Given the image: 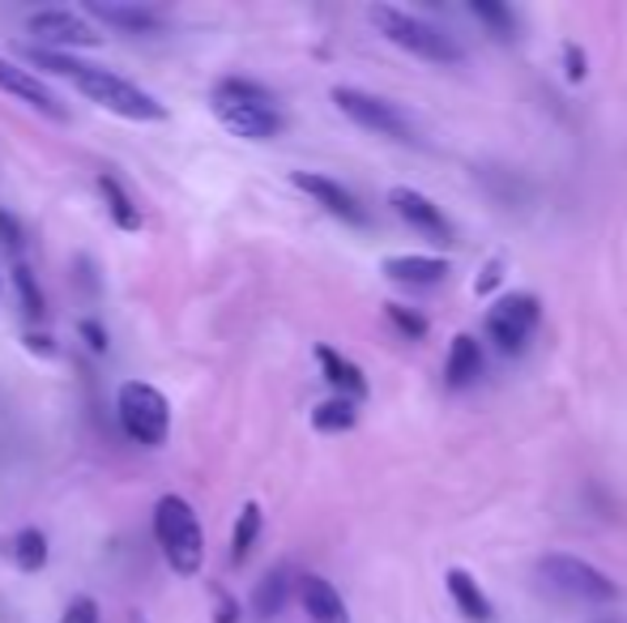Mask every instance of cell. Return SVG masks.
Masks as SVG:
<instances>
[{
  "mask_svg": "<svg viewBox=\"0 0 627 623\" xmlns=\"http://www.w3.org/2000/svg\"><path fill=\"white\" fill-rule=\"evenodd\" d=\"M115 414H120V428L129 440L136 444H163L166 432H171V406H166V398L154 389V384H145V380H129V384H120V393H115Z\"/></svg>",
  "mask_w": 627,
  "mask_h": 623,
  "instance_id": "4",
  "label": "cell"
},
{
  "mask_svg": "<svg viewBox=\"0 0 627 623\" xmlns=\"http://www.w3.org/2000/svg\"><path fill=\"white\" fill-rule=\"evenodd\" d=\"M564 73L568 82H585V52L576 43H564Z\"/></svg>",
  "mask_w": 627,
  "mask_h": 623,
  "instance_id": "31",
  "label": "cell"
},
{
  "mask_svg": "<svg viewBox=\"0 0 627 623\" xmlns=\"http://www.w3.org/2000/svg\"><path fill=\"white\" fill-rule=\"evenodd\" d=\"M333 103H337L342 115H351L355 124L372 129V133L393 137V141H414L409 120L397 111V103H388L381 94H367V90H355V86H337L333 90Z\"/></svg>",
  "mask_w": 627,
  "mask_h": 623,
  "instance_id": "7",
  "label": "cell"
},
{
  "mask_svg": "<svg viewBox=\"0 0 627 623\" xmlns=\"http://www.w3.org/2000/svg\"><path fill=\"white\" fill-rule=\"evenodd\" d=\"M469 13L483 22V27L492 30L495 39H517V18H513V9L508 4H495V0H469Z\"/></svg>",
  "mask_w": 627,
  "mask_h": 623,
  "instance_id": "23",
  "label": "cell"
},
{
  "mask_svg": "<svg viewBox=\"0 0 627 623\" xmlns=\"http://www.w3.org/2000/svg\"><path fill=\"white\" fill-rule=\"evenodd\" d=\"M214 111L219 120L244 141H273V137L286 129L282 111H273L270 103H247V99H226V94H214Z\"/></svg>",
  "mask_w": 627,
  "mask_h": 623,
  "instance_id": "8",
  "label": "cell"
},
{
  "mask_svg": "<svg viewBox=\"0 0 627 623\" xmlns=\"http://www.w3.org/2000/svg\"><path fill=\"white\" fill-rule=\"evenodd\" d=\"M13 564L22 572H39L48 564V534L43 530H22L18 539H13Z\"/></svg>",
  "mask_w": 627,
  "mask_h": 623,
  "instance_id": "24",
  "label": "cell"
},
{
  "mask_svg": "<svg viewBox=\"0 0 627 623\" xmlns=\"http://www.w3.org/2000/svg\"><path fill=\"white\" fill-rule=\"evenodd\" d=\"M69 82L78 86L90 103L108 108L111 115H124V120H136V124H159V120H166V108L150 90H141L129 78L111 73V69H99V64H85L82 60Z\"/></svg>",
  "mask_w": 627,
  "mask_h": 623,
  "instance_id": "1",
  "label": "cell"
},
{
  "mask_svg": "<svg viewBox=\"0 0 627 623\" xmlns=\"http://www.w3.org/2000/svg\"><path fill=\"white\" fill-rule=\"evenodd\" d=\"M538 572H543V581L550 590L580 597V602H615L619 597V585L606 572L594 569V564H585L580 555H546Z\"/></svg>",
  "mask_w": 627,
  "mask_h": 623,
  "instance_id": "6",
  "label": "cell"
},
{
  "mask_svg": "<svg viewBox=\"0 0 627 623\" xmlns=\"http://www.w3.org/2000/svg\"><path fill=\"white\" fill-rule=\"evenodd\" d=\"M27 27L30 34H39L43 43H55V48H99L103 43V34L73 9H39L30 13Z\"/></svg>",
  "mask_w": 627,
  "mask_h": 623,
  "instance_id": "9",
  "label": "cell"
},
{
  "mask_svg": "<svg viewBox=\"0 0 627 623\" xmlns=\"http://www.w3.org/2000/svg\"><path fill=\"white\" fill-rule=\"evenodd\" d=\"M99 192H103V201H108V214L111 222L120 227V231H141V205H136L133 197L124 192V184L115 180V175H99Z\"/></svg>",
  "mask_w": 627,
  "mask_h": 623,
  "instance_id": "19",
  "label": "cell"
},
{
  "mask_svg": "<svg viewBox=\"0 0 627 623\" xmlns=\"http://www.w3.org/2000/svg\"><path fill=\"white\" fill-rule=\"evenodd\" d=\"M384 316L393 321V325L406 333L409 342H418L423 333H427V321L418 316V312H409V308H402V303H384Z\"/></svg>",
  "mask_w": 627,
  "mask_h": 623,
  "instance_id": "27",
  "label": "cell"
},
{
  "mask_svg": "<svg viewBox=\"0 0 627 623\" xmlns=\"http://www.w3.org/2000/svg\"><path fill=\"white\" fill-rule=\"evenodd\" d=\"M388 205L397 210V218L414 227L418 235H427V240H436V244H453V222L439 214V205L432 197H423V192L414 189H388Z\"/></svg>",
  "mask_w": 627,
  "mask_h": 623,
  "instance_id": "10",
  "label": "cell"
},
{
  "mask_svg": "<svg viewBox=\"0 0 627 623\" xmlns=\"http://www.w3.org/2000/svg\"><path fill=\"white\" fill-rule=\"evenodd\" d=\"M444 585H448V597H453V606H457V611H462L469 623H492L495 620L492 597L478 590V581H474V576H469L465 569H448Z\"/></svg>",
  "mask_w": 627,
  "mask_h": 623,
  "instance_id": "16",
  "label": "cell"
},
{
  "mask_svg": "<svg viewBox=\"0 0 627 623\" xmlns=\"http://www.w3.org/2000/svg\"><path fill=\"white\" fill-rule=\"evenodd\" d=\"M0 244L13 248V252L22 248V227H18V218L4 214V210H0Z\"/></svg>",
  "mask_w": 627,
  "mask_h": 623,
  "instance_id": "32",
  "label": "cell"
},
{
  "mask_svg": "<svg viewBox=\"0 0 627 623\" xmlns=\"http://www.w3.org/2000/svg\"><path fill=\"white\" fill-rule=\"evenodd\" d=\"M381 270L384 278H393L402 287H439L453 273V265L444 257H388Z\"/></svg>",
  "mask_w": 627,
  "mask_h": 623,
  "instance_id": "15",
  "label": "cell"
},
{
  "mask_svg": "<svg viewBox=\"0 0 627 623\" xmlns=\"http://www.w3.org/2000/svg\"><path fill=\"white\" fill-rule=\"evenodd\" d=\"M300 602L312 615V623H351V611H346L342 594L333 590V581L316 576V572H307L300 581Z\"/></svg>",
  "mask_w": 627,
  "mask_h": 623,
  "instance_id": "14",
  "label": "cell"
},
{
  "mask_svg": "<svg viewBox=\"0 0 627 623\" xmlns=\"http://www.w3.org/2000/svg\"><path fill=\"white\" fill-rule=\"evenodd\" d=\"M0 90L18 94L22 103H30L34 111H43V115H52V120H69V111H64V103H60V94H55L52 86H43L39 73H30V69L4 60V56H0Z\"/></svg>",
  "mask_w": 627,
  "mask_h": 623,
  "instance_id": "12",
  "label": "cell"
},
{
  "mask_svg": "<svg viewBox=\"0 0 627 623\" xmlns=\"http://www.w3.org/2000/svg\"><path fill=\"white\" fill-rule=\"evenodd\" d=\"M367 18H372V27L381 30L388 43L406 48V52H414L418 60H432V64H457V60L465 56L462 43H457L448 30L432 27V22L414 18V13H406V9L372 4V9H367Z\"/></svg>",
  "mask_w": 627,
  "mask_h": 623,
  "instance_id": "2",
  "label": "cell"
},
{
  "mask_svg": "<svg viewBox=\"0 0 627 623\" xmlns=\"http://www.w3.org/2000/svg\"><path fill=\"white\" fill-rule=\"evenodd\" d=\"M214 623H240V606H235L231 597H222V602H219V615H214Z\"/></svg>",
  "mask_w": 627,
  "mask_h": 623,
  "instance_id": "34",
  "label": "cell"
},
{
  "mask_svg": "<svg viewBox=\"0 0 627 623\" xmlns=\"http://www.w3.org/2000/svg\"><path fill=\"white\" fill-rule=\"evenodd\" d=\"M291 184H295L300 192H307L316 205H325L333 218H342V222H351V227H367V210L355 201V192L342 189L337 180L316 175V171H295V175H291Z\"/></svg>",
  "mask_w": 627,
  "mask_h": 623,
  "instance_id": "11",
  "label": "cell"
},
{
  "mask_svg": "<svg viewBox=\"0 0 627 623\" xmlns=\"http://www.w3.org/2000/svg\"><path fill=\"white\" fill-rule=\"evenodd\" d=\"M214 94H226V99H247V103H273V94L265 86L247 82V78H222L214 86Z\"/></svg>",
  "mask_w": 627,
  "mask_h": 623,
  "instance_id": "26",
  "label": "cell"
},
{
  "mask_svg": "<svg viewBox=\"0 0 627 623\" xmlns=\"http://www.w3.org/2000/svg\"><path fill=\"white\" fill-rule=\"evenodd\" d=\"M316 363H321V372L325 380L342 393V398H367V376H363V368H355L346 354H337L333 346H316Z\"/></svg>",
  "mask_w": 627,
  "mask_h": 623,
  "instance_id": "17",
  "label": "cell"
},
{
  "mask_svg": "<svg viewBox=\"0 0 627 623\" xmlns=\"http://www.w3.org/2000/svg\"><path fill=\"white\" fill-rule=\"evenodd\" d=\"M60 623H99V602H94L90 594H78L69 606H64Z\"/></svg>",
  "mask_w": 627,
  "mask_h": 623,
  "instance_id": "28",
  "label": "cell"
},
{
  "mask_svg": "<svg viewBox=\"0 0 627 623\" xmlns=\"http://www.w3.org/2000/svg\"><path fill=\"white\" fill-rule=\"evenodd\" d=\"M499 278H504V261H499V257H492V261L483 265V273H478L474 291H478V295H492L495 287H499Z\"/></svg>",
  "mask_w": 627,
  "mask_h": 623,
  "instance_id": "29",
  "label": "cell"
},
{
  "mask_svg": "<svg viewBox=\"0 0 627 623\" xmlns=\"http://www.w3.org/2000/svg\"><path fill=\"white\" fill-rule=\"evenodd\" d=\"M154 539L163 546L166 564L180 572V576H196L205 564V539H201V525L196 513L184 495H163L159 509H154Z\"/></svg>",
  "mask_w": 627,
  "mask_h": 623,
  "instance_id": "3",
  "label": "cell"
},
{
  "mask_svg": "<svg viewBox=\"0 0 627 623\" xmlns=\"http://www.w3.org/2000/svg\"><path fill=\"white\" fill-rule=\"evenodd\" d=\"M13 287H18V295H22V308H27V316H43L48 312V303H43V291H39V282H34V273L30 265H13Z\"/></svg>",
  "mask_w": 627,
  "mask_h": 623,
  "instance_id": "25",
  "label": "cell"
},
{
  "mask_svg": "<svg viewBox=\"0 0 627 623\" xmlns=\"http://www.w3.org/2000/svg\"><path fill=\"white\" fill-rule=\"evenodd\" d=\"M78 333H82L85 346H90L94 354H103L111 346V342H108V329L99 325V321H82V325H78Z\"/></svg>",
  "mask_w": 627,
  "mask_h": 623,
  "instance_id": "30",
  "label": "cell"
},
{
  "mask_svg": "<svg viewBox=\"0 0 627 623\" xmlns=\"http://www.w3.org/2000/svg\"><path fill=\"white\" fill-rule=\"evenodd\" d=\"M90 18L108 22V27L124 30V34H159L166 27V18L159 9H145V4H120V0H90L85 4Z\"/></svg>",
  "mask_w": 627,
  "mask_h": 623,
  "instance_id": "13",
  "label": "cell"
},
{
  "mask_svg": "<svg viewBox=\"0 0 627 623\" xmlns=\"http://www.w3.org/2000/svg\"><path fill=\"white\" fill-rule=\"evenodd\" d=\"M286 597H291V576H286V569H273L256 581V590H252V611H256L261 620H273V615L286 606Z\"/></svg>",
  "mask_w": 627,
  "mask_h": 623,
  "instance_id": "20",
  "label": "cell"
},
{
  "mask_svg": "<svg viewBox=\"0 0 627 623\" xmlns=\"http://www.w3.org/2000/svg\"><path fill=\"white\" fill-rule=\"evenodd\" d=\"M358 423V406L351 402V398H328V402H321V406L312 410V428L316 432H351Z\"/></svg>",
  "mask_w": 627,
  "mask_h": 623,
  "instance_id": "21",
  "label": "cell"
},
{
  "mask_svg": "<svg viewBox=\"0 0 627 623\" xmlns=\"http://www.w3.org/2000/svg\"><path fill=\"white\" fill-rule=\"evenodd\" d=\"M483 376V346L469 338V333H457L453 346H448V363H444V380L448 389H465Z\"/></svg>",
  "mask_w": 627,
  "mask_h": 623,
  "instance_id": "18",
  "label": "cell"
},
{
  "mask_svg": "<svg viewBox=\"0 0 627 623\" xmlns=\"http://www.w3.org/2000/svg\"><path fill=\"white\" fill-rule=\"evenodd\" d=\"M261 525H265L261 504L247 500L240 521H235V534H231V564H244L247 555H252V546H256V539H261Z\"/></svg>",
  "mask_w": 627,
  "mask_h": 623,
  "instance_id": "22",
  "label": "cell"
},
{
  "mask_svg": "<svg viewBox=\"0 0 627 623\" xmlns=\"http://www.w3.org/2000/svg\"><path fill=\"white\" fill-rule=\"evenodd\" d=\"M22 342H27L30 354H43V359H52V354H55V342L48 338V333H34V329H30Z\"/></svg>",
  "mask_w": 627,
  "mask_h": 623,
  "instance_id": "33",
  "label": "cell"
},
{
  "mask_svg": "<svg viewBox=\"0 0 627 623\" xmlns=\"http://www.w3.org/2000/svg\"><path fill=\"white\" fill-rule=\"evenodd\" d=\"M538 316H543L538 295H529V291L499 295L492 308H487V338H492L504 354H520L525 342H529V333L538 329Z\"/></svg>",
  "mask_w": 627,
  "mask_h": 623,
  "instance_id": "5",
  "label": "cell"
}]
</instances>
